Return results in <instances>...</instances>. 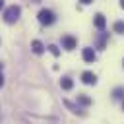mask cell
<instances>
[{
	"instance_id": "obj_18",
	"label": "cell",
	"mask_w": 124,
	"mask_h": 124,
	"mask_svg": "<svg viewBox=\"0 0 124 124\" xmlns=\"http://www.w3.org/2000/svg\"><path fill=\"white\" fill-rule=\"evenodd\" d=\"M2 8H4V0H0V10H2Z\"/></svg>"
},
{
	"instance_id": "obj_9",
	"label": "cell",
	"mask_w": 124,
	"mask_h": 124,
	"mask_svg": "<svg viewBox=\"0 0 124 124\" xmlns=\"http://www.w3.org/2000/svg\"><path fill=\"white\" fill-rule=\"evenodd\" d=\"M64 105H66V107H68V108H70L74 114H79V116H83V114H85V112H83L79 107H76V105H74V103H70V101H64Z\"/></svg>"
},
{
	"instance_id": "obj_3",
	"label": "cell",
	"mask_w": 124,
	"mask_h": 124,
	"mask_svg": "<svg viewBox=\"0 0 124 124\" xmlns=\"http://www.w3.org/2000/svg\"><path fill=\"white\" fill-rule=\"evenodd\" d=\"M76 45H78L76 37H72V35H62V48H66V50H74Z\"/></svg>"
},
{
	"instance_id": "obj_8",
	"label": "cell",
	"mask_w": 124,
	"mask_h": 124,
	"mask_svg": "<svg viewBox=\"0 0 124 124\" xmlns=\"http://www.w3.org/2000/svg\"><path fill=\"white\" fill-rule=\"evenodd\" d=\"M60 87H62L64 91H70V89L74 87V79H72L70 76H64V78L60 79Z\"/></svg>"
},
{
	"instance_id": "obj_1",
	"label": "cell",
	"mask_w": 124,
	"mask_h": 124,
	"mask_svg": "<svg viewBox=\"0 0 124 124\" xmlns=\"http://www.w3.org/2000/svg\"><path fill=\"white\" fill-rule=\"evenodd\" d=\"M19 16H21V8L14 4V6L6 8V12H4V21H6L8 25H12V23H16V21L19 19Z\"/></svg>"
},
{
	"instance_id": "obj_2",
	"label": "cell",
	"mask_w": 124,
	"mask_h": 124,
	"mask_svg": "<svg viewBox=\"0 0 124 124\" xmlns=\"http://www.w3.org/2000/svg\"><path fill=\"white\" fill-rule=\"evenodd\" d=\"M37 19H39V23H41V25H52V23L56 21V16H54V12H52V10L43 8V10L37 14Z\"/></svg>"
},
{
	"instance_id": "obj_11",
	"label": "cell",
	"mask_w": 124,
	"mask_h": 124,
	"mask_svg": "<svg viewBox=\"0 0 124 124\" xmlns=\"http://www.w3.org/2000/svg\"><path fill=\"white\" fill-rule=\"evenodd\" d=\"M78 103L83 105V107H89V105H91V97H87V95H78Z\"/></svg>"
},
{
	"instance_id": "obj_6",
	"label": "cell",
	"mask_w": 124,
	"mask_h": 124,
	"mask_svg": "<svg viewBox=\"0 0 124 124\" xmlns=\"http://www.w3.org/2000/svg\"><path fill=\"white\" fill-rule=\"evenodd\" d=\"M93 23H95V27L97 29H105V25H107V19H105V16L103 14H95V19H93Z\"/></svg>"
},
{
	"instance_id": "obj_12",
	"label": "cell",
	"mask_w": 124,
	"mask_h": 124,
	"mask_svg": "<svg viewBox=\"0 0 124 124\" xmlns=\"http://www.w3.org/2000/svg\"><path fill=\"white\" fill-rule=\"evenodd\" d=\"M112 97H114V99H124V87H114Z\"/></svg>"
},
{
	"instance_id": "obj_5",
	"label": "cell",
	"mask_w": 124,
	"mask_h": 124,
	"mask_svg": "<svg viewBox=\"0 0 124 124\" xmlns=\"http://www.w3.org/2000/svg\"><path fill=\"white\" fill-rule=\"evenodd\" d=\"M81 81H83L85 85H95V83H97V76H95L93 72H89V70H87V72H83V74H81Z\"/></svg>"
},
{
	"instance_id": "obj_20",
	"label": "cell",
	"mask_w": 124,
	"mask_h": 124,
	"mask_svg": "<svg viewBox=\"0 0 124 124\" xmlns=\"http://www.w3.org/2000/svg\"><path fill=\"white\" fill-rule=\"evenodd\" d=\"M31 2H41V0H31Z\"/></svg>"
},
{
	"instance_id": "obj_7",
	"label": "cell",
	"mask_w": 124,
	"mask_h": 124,
	"mask_svg": "<svg viewBox=\"0 0 124 124\" xmlns=\"http://www.w3.org/2000/svg\"><path fill=\"white\" fill-rule=\"evenodd\" d=\"M31 50H33L35 54H43V52H45V45H43L39 39H35V41H31Z\"/></svg>"
},
{
	"instance_id": "obj_16",
	"label": "cell",
	"mask_w": 124,
	"mask_h": 124,
	"mask_svg": "<svg viewBox=\"0 0 124 124\" xmlns=\"http://www.w3.org/2000/svg\"><path fill=\"white\" fill-rule=\"evenodd\" d=\"M78 2H81V4H91L93 0H78Z\"/></svg>"
},
{
	"instance_id": "obj_17",
	"label": "cell",
	"mask_w": 124,
	"mask_h": 124,
	"mask_svg": "<svg viewBox=\"0 0 124 124\" xmlns=\"http://www.w3.org/2000/svg\"><path fill=\"white\" fill-rule=\"evenodd\" d=\"M120 8H122V10H124V0H120Z\"/></svg>"
},
{
	"instance_id": "obj_13",
	"label": "cell",
	"mask_w": 124,
	"mask_h": 124,
	"mask_svg": "<svg viewBox=\"0 0 124 124\" xmlns=\"http://www.w3.org/2000/svg\"><path fill=\"white\" fill-rule=\"evenodd\" d=\"M112 29H114V33H120V35H124V21H116Z\"/></svg>"
},
{
	"instance_id": "obj_19",
	"label": "cell",
	"mask_w": 124,
	"mask_h": 124,
	"mask_svg": "<svg viewBox=\"0 0 124 124\" xmlns=\"http://www.w3.org/2000/svg\"><path fill=\"white\" fill-rule=\"evenodd\" d=\"M0 72H2V62H0Z\"/></svg>"
},
{
	"instance_id": "obj_10",
	"label": "cell",
	"mask_w": 124,
	"mask_h": 124,
	"mask_svg": "<svg viewBox=\"0 0 124 124\" xmlns=\"http://www.w3.org/2000/svg\"><path fill=\"white\" fill-rule=\"evenodd\" d=\"M107 39H108V33H101V35H99V39H97V48H105Z\"/></svg>"
},
{
	"instance_id": "obj_14",
	"label": "cell",
	"mask_w": 124,
	"mask_h": 124,
	"mask_svg": "<svg viewBox=\"0 0 124 124\" xmlns=\"http://www.w3.org/2000/svg\"><path fill=\"white\" fill-rule=\"evenodd\" d=\"M48 52H50L52 56H60V48H58L56 45H48Z\"/></svg>"
},
{
	"instance_id": "obj_15",
	"label": "cell",
	"mask_w": 124,
	"mask_h": 124,
	"mask_svg": "<svg viewBox=\"0 0 124 124\" xmlns=\"http://www.w3.org/2000/svg\"><path fill=\"white\" fill-rule=\"evenodd\" d=\"M4 85V76H2V72H0V87Z\"/></svg>"
},
{
	"instance_id": "obj_21",
	"label": "cell",
	"mask_w": 124,
	"mask_h": 124,
	"mask_svg": "<svg viewBox=\"0 0 124 124\" xmlns=\"http://www.w3.org/2000/svg\"><path fill=\"white\" fill-rule=\"evenodd\" d=\"M122 64H124V62H122Z\"/></svg>"
},
{
	"instance_id": "obj_4",
	"label": "cell",
	"mask_w": 124,
	"mask_h": 124,
	"mask_svg": "<svg viewBox=\"0 0 124 124\" xmlns=\"http://www.w3.org/2000/svg\"><path fill=\"white\" fill-rule=\"evenodd\" d=\"M81 56H83L85 62H95V60H97V52H95L91 46H85V48L81 50Z\"/></svg>"
}]
</instances>
